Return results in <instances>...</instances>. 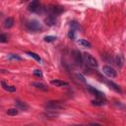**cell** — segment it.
Wrapping results in <instances>:
<instances>
[{
    "label": "cell",
    "instance_id": "cell-1",
    "mask_svg": "<svg viewBox=\"0 0 126 126\" xmlns=\"http://www.w3.org/2000/svg\"><path fill=\"white\" fill-rule=\"evenodd\" d=\"M45 108H46V111L60 110V109L64 108V104L58 100H50V101H47L45 103Z\"/></svg>",
    "mask_w": 126,
    "mask_h": 126
},
{
    "label": "cell",
    "instance_id": "cell-2",
    "mask_svg": "<svg viewBox=\"0 0 126 126\" xmlns=\"http://www.w3.org/2000/svg\"><path fill=\"white\" fill-rule=\"evenodd\" d=\"M46 11L49 13V15L56 17V16H58V15L63 13L64 8L62 6H60V5H49L46 8Z\"/></svg>",
    "mask_w": 126,
    "mask_h": 126
},
{
    "label": "cell",
    "instance_id": "cell-3",
    "mask_svg": "<svg viewBox=\"0 0 126 126\" xmlns=\"http://www.w3.org/2000/svg\"><path fill=\"white\" fill-rule=\"evenodd\" d=\"M27 29L30 31V32H37L39 31L42 30V26L40 25V23L36 20H32L30 21L28 24H27Z\"/></svg>",
    "mask_w": 126,
    "mask_h": 126
},
{
    "label": "cell",
    "instance_id": "cell-4",
    "mask_svg": "<svg viewBox=\"0 0 126 126\" xmlns=\"http://www.w3.org/2000/svg\"><path fill=\"white\" fill-rule=\"evenodd\" d=\"M83 60H85V62L87 63V65H89L90 67H92V68H96L97 66H98V63H97V61H96V59L93 56V55H91L90 53H84V55H83Z\"/></svg>",
    "mask_w": 126,
    "mask_h": 126
},
{
    "label": "cell",
    "instance_id": "cell-5",
    "mask_svg": "<svg viewBox=\"0 0 126 126\" xmlns=\"http://www.w3.org/2000/svg\"><path fill=\"white\" fill-rule=\"evenodd\" d=\"M102 72L109 78H115L117 76V71L110 65H104L102 67Z\"/></svg>",
    "mask_w": 126,
    "mask_h": 126
},
{
    "label": "cell",
    "instance_id": "cell-6",
    "mask_svg": "<svg viewBox=\"0 0 126 126\" xmlns=\"http://www.w3.org/2000/svg\"><path fill=\"white\" fill-rule=\"evenodd\" d=\"M87 89H88V91H89L91 94H93L94 95H95L96 98H104V94L101 93L100 91L94 89V87H92V86H87Z\"/></svg>",
    "mask_w": 126,
    "mask_h": 126
},
{
    "label": "cell",
    "instance_id": "cell-7",
    "mask_svg": "<svg viewBox=\"0 0 126 126\" xmlns=\"http://www.w3.org/2000/svg\"><path fill=\"white\" fill-rule=\"evenodd\" d=\"M39 6H40V5H39V2H38L37 0H33V1H32V2L29 4L28 9H29L30 12H38V10L40 9Z\"/></svg>",
    "mask_w": 126,
    "mask_h": 126
},
{
    "label": "cell",
    "instance_id": "cell-8",
    "mask_svg": "<svg viewBox=\"0 0 126 126\" xmlns=\"http://www.w3.org/2000/svg\"><path fill=\"white\" fill-rule=\"evenodd\" d=\"M105 82V84L110 88V89H112L113 91H115L116 93H118V94H122V90H121V88L117 85V84H115L114 82H112V81H104Z\"/></svg>",
    "mask_w": 126,
    "mask_h": 126
},
{
    "label": "cell",
    "instance_id": "cell-9",
    "mask_svg": "<svg viewBox=\"0 0 126 126\" xmlns=\"http://www.w3.org/2000/svg\"><path fill=\"white\" fill-rule=\"evenodd\" d=\"M44 23H45L47 26L52 27V26H55V25H56V23H57V19H56V17H54V16L48 15V16L44 19Z\"/></svg>",
    "mask_w": 126,
    "mask_h": 126
},
{
    "label": "cell",
    "instance_id": "cell-10",
    "mask_svg": "<svg viewBox=\"0 0 126 126\" xmlns=\"http://www.w3.org/2000/svg\"><path fill=\"white\" fill-rule=\"evenodd\" d=\"M73 54H74V58H75L76 62L80 66H82V64H83V55H81V52L79 50H74Z\"/></svg>",
    "mask_w": 126,
    "mask_h": 126
},
{
    "label": "cell",
    "instance_id": "cell-11",
    "mask_svg": "<svg viewBox=\"0 0 126 126\" xmlns=\"http://www.w3.org/2000/svg\"><path fill=\"white\" fill-rule=\"evenodd\" d=\"M15 103H16V106L19 109H21V110H28L29 109V105L25 101H22L20 99H16L15 100Z\"/></svg>",
    "mask_w": 126,
    "mask_h": 126
},
{
    "label": "cell",
    "instance_id": "cell-12",
    "mask_svg": "<svg viewBox=\"0 0 126 126\" xmlns=\"http://www.w3.org/2000/svg\"><path fill=\"white\" fill-rule=\"evenodd\" d=\"M50 83H51V85H53V86H55V87H66V86H68V83H67V82L61 81V80H58V79L51 80Z\"/></svg>",
    "mask_w": 126,
    "mask_h": 126
},
{
    "label": "cell",
    "instance_id": "cell-13",
    "mask_svg": "<svg viewBox=\"0 0 126 126\" xmlns=\"http://www.w3.org/2000/svg\"><path fill=\"white\" fill-rule=\"evenodd\" d=\"M32 86L38 89V90H41V91H48V88L43 83H40V82H32Z\"/></svg>",
    "mask_w": 126,
    "mask_h": 126
},
{
    "label": "cell",
    "instance_id": "cell-14",
    "mask_svg": "<svg viewBox=\"0 0 126 126\" xmlns=\"http://www.w3.org/2000/svg\"><path fill=\"white\" fill-rule=\"evenodd\" d=\"M1 86H2V88H3L5 91H7V92H9V93L16 92V87H14V86H9V85H7L4 81H1Z\"/></svg>",
    "mask_w": 126,
    "mask_h": 126
},
{
    "label": "cell",
    "instance_id": "cell-15",
    "mask_svg": "<svg viewBox=\"0 0 126 126\" xmlns=\"http://www.w3.org/2000/svg\"><path fill=\"white\" fill-rule=\"evenodd\" d=\"M3 24H4V27H5L6 29H10V28H12L13 25H14V19L11 18V17H9V18H7V19L4 21Z\"/></svg>",
    "mask_w": 126,
    "mask_h": 126
},
{
    "label": "cell",
    "instance_id": "cell-16",
    "mask_svg": "<svg viewBox=\"0 0 126 126\" xmlns=\"http://www.w3.org/2000/svg\"><path fill=\"white\" fill-rule=\"evenodd\" d=\"M77 42H78V44H80V45H82V46H84V47H87V48H90V47L92 46L91 42L88 41L87 39H82V38H81V39H78Z\"/></svg>",
    "mask_w": 126,
    "mask_h": 126
},
{
    "label": "cell",
    "instance_id": "cell-17",
    "mask_svg": "<svg viewBox=\"0 0 126 126\" xmlns=\"http://www.w3.org/2000/svg\"><path fill=\"white\" fill-rule=\"evenodd\" d=\"M105 103V100L104 98H96V99H94L92 100V104L93 105H95V106H101Z\"/></svg>",
    "mask_w": 126,
    "mask_h": 126
},
{
    "label": "cell",
    "instance_id": "cell-18",
    "mask_svg": "<svg viewBox=\"0 0 126 126\" xmlns=\"http://www.w3.org/2000/svg\"><path fill=\"white\" fill-rule=\"evenodd\" d=\"M123 57L121 56V55H116V57H115V63H116V65L119 67V68H122V66H123Z\"/></svg>",
    "mask_w": 126,
    "mask_h": 126
},
{
    "label": "cell",
    "instance_id": "cell-19",
    "mask_svg": "<svg viewBox=\"0 0 126 126\" xmlns=\"http://www.w3.org/2000/svg\"><path fill=\"white\" fill-rule=\"evenodd\" d=\"M70 27H71V30H74V31H76V30H80V31H82V28H81V26L79 25V23H77V22H75V21H72V22H70Z\"/></svg>",
    "mask_w": 126,
    "mask_h": 126
},
{
    "label": "cell",
    "instance_id": "cell-20",
    "mask_svg": "<svg viewBox=\"0 0 126 126\" xmlns=\"http://www.w3.org/2000/svg\"><path fill=\"white\" fill-rule=\"evenodd\" d=\"M58 115H59V114L56 113L55 111H46V112L44 113V116L47 117V118H56Z\"/></svg>",
    "mask_w": 126,
    "mask_h": 126
},
{
    "label": "cell",
    "instance_id": "cell-21",
    "mask_svg": "<svg viewBox=\"0 0 126 126\" xmlns=\"http://www.w3.org/2000/svg\"><path fill=\"white\" fill-rule=\"evenodd\" d=\"M27 54L28 55H30L31 57H32L35 61H37V62H40L41 61V59H40V57H39V55H37L36 53H34V52H32V51H27Z\"/></svg>",
    "mask_w": 126,
    "mask_h": 126
},
{
    "label": "cell",
    "instance_id": "cell-22",
    "mask_svg": "<svg viewBox=\"0 0 126 126\" xmlns=\"http://www.w3.org/2000/svg\"><path fill=\"white\" fill-rule=\"evenodd\" d=\"M6 113L8 115H11V116H15V115H18L19 114V110L18 108H10L6 111Z\"/></svg>",
    "mask_w": 126,
    "mask_h": 126
},
{
    "label": "cell",
    "instance_id": "cell-23",
    "mask_svg": "<svg viewBox=\"0 0 126 126\" xmlns=\"http://www.w3.org/2000/svg\"><path fill=\"white\" fill-rule=\"evenodd\" d=\"M43 39L46 42H52V41H54L56 39V36H54V35H47V36H44Z\"/></svg>",
    "mask_w": 126,
    "mask_h": 126
},
{
    "label": "cell",
    "instance_id": "cell-24",
    "mask_svg": "<svg viewBox=\"0 0 126 126\" xmlns=\"http://www.w3.org/2000/svg\"><path fill=\"white\" fill-rule=\"evenodd\" d=\"M68 37H69L70 39H75V38H76V31L70 30L69 32H68Z\"/></svg>",
    "mask_w": 126,
    "mask_h": 126
},
{
    "label": "cell",
    "instance_id": "cell-25",
    "mask_svg": "<svg viewBox=\"0 0 126 126\" xmlns=\"http://www.w3.org/2000/svg\"><path fill=\"white\" fill-rule=\"evenodd\" d=\"M8 41V37H7V34L5 33H0V42L1 43H5Z\"/></svg>",
    "mask_w": 126,
    "mask_h": 126
},
{
    "label": "cell",
    "instance_id": "cell-26",
    "mask_svg": "<svg viewBox=\"0 0 126 126\" xmlns=\"http://www.w3.org/2000/svg\"><path fill=\"white\" fill-rule=\"evenodd\" d=\"M33 75H34L35 77L42 78V72H41L40 70H38V69H36V70H34V71H33Z\"/></svg>",
    "mask_w": 126,
    "mask_h": 126
},
{
    "label": "cell",
    "instance_id": "cell-27",
    "mask_svg": "<svg viewBox=\"0 0 126 126\" xmlns=\"http://www.w3.org/2000/svg\"><path fill=\"white\" fill-rule=\"evenodd\" d=\"M8 58L9 59H16V60H22V58L16 54H9L8 55Z\"/></svg>",
    "mask_w": 126,
    "mask_h": 126
},
{
    "label": "cell",
    "instance_id": "cell-28",
    "mask_svg": "<svg viewBox=\"0 0 126 126\" xmlns=\"http://www.w3.org/2000/svg\"><path fill=\"white\" fill-rule=\"evenodd\" d=\"M77 77H78V78H79V79H80V80H81L82 82H86L85 78H84V77H83V76H82L81 74H77Z\"/></svg>",
    "mask_w": 126,
    "mask_h": 126
},
{
    "label": "cell",
    "instance_id": "cell-29",
    "mask_svg": "<svg viewBox=\"0 0 126 126\" xmlns=\"http://www.w3.org/2000/svg\"><path fill=\"white\" fill-rule=\"evenodd\" d=\"M90 126H101L100 124H97V123H91Z\"/></svg>",
    "mask_w": 126,
    "mask_h": 126
},
{
    "label": "cell",
    "instance_id": "cell-30",
    "mask_svg": "<svg viewBox=\"0 0 126 126\" xmlns=\"http://www.w3.org/2000/svg\"><path fill=\"white\" fill-rule=\"evenodd\" d=\"M1 16H2V13H1V12H0V17H1Z\"/></svg>",
    "mask_w": 126,
    "mask_h": 126
}]
</instances>
